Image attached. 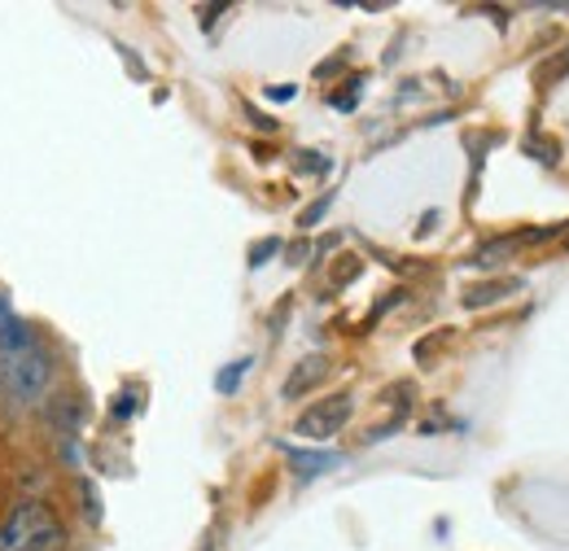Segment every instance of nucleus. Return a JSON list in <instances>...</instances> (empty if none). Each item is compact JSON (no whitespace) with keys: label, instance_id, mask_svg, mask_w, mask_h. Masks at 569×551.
Instances as JSON below:
<instances>
[{"label":"nucleus","instance_id":"obj_1","mask_svg":"<svg viewBox=\"0 0 569 551\" xmlns=\"http://www.w3.org/2000/svg\"><path fill=\"white\" fill-rule=\"evenodd\" d=\"M0 551H67V525L44 499H22L0 521Z\"/></svg>","mask_w":569,"mask_h":551},{"label":"nucleus","instance_id":"obj_3","mask_svg":"<svg viewBox=\"0 0 569 551\" xmlns=\"http://www.w3.org/2000/svg\"><path fill=\"white\" fill-rule=\"evenodd\" d=\"M351 412H356V399L351 394H329V399L311 403L307 412L293 420V433L307 438V442H329V438H338L347 429Z\"/></svg>","mask_w":569,"mask_h":551},{"label":"nucleus","instance_id":"obj_4","mask_svg":"<svg viewBox=\"0 0 569 551\" xmlns=\"http://www.w3.org/2000/svg\"><path fill=\"white\" fill-rule=\"evenodd\" d=\"M325 377H329V359H325V354H307V359L289 372V381H284V399H302V394L316 390Z\"/></svg>","mask_w":569,"mask_h":551},{"label":"nucleus","instance_id":"obj_8","mask_svg":"<svg viewBox=\"0 0 569 551\" xmlns=\"http://www.w3.org/2000/svg\"><path fill=\"white\" fill-rule=\"evenodd\" d=\"M325 207H329V198H325V202H316V207H311L307 214H302V228H311V223H316V219L325 214Z\"/></svg>","mask_w":569,"mask_h":551},{"label":"nucleus","instance_id":"obj_6","mask_svg":"<svg viewBox=\"0 0 569 551\" xmlns=\"http://www.w3.org/2000/svg\"><path fill=\"white\" fill-rule=\"evenodd\" d=\"M512 289H517V280H503V284H478V289H469V293H465V302H469V307L499 302V293H512Z\"/></svg>","mask_w":569,"mask_h":551},{"label":"nucleus","instance_id":"obj_7","mask_svg":"<svg viewBox=\"0 0 569 551\" xmlns=\"http://www.w3.org/2000/svg\"><path fill=\"white\" fill-rule=\"evenodd\" d=\"M246 368H250V359H241V363H228V372H219L214 390H219V394H232V390H237V381L246 377Z\"/></svg>","mask_w":569,"mask_h":551},{"label":"nucleus","instance_id":"obj_2","mask_svg":"<svg viewBox=\"0 0 569 551\" xmlns=\"http://www.w3.org/2000/svg\"><path fill=\"white\" fill-rule=\"evenodd\" d=\"M53 390V359L40 345L4 350L0 354V399L9 408H40Z\"/></svg>","mask_w":569,"mask_h":551},{"label":"nucleus","instance_id":"obj_5","mask_svg":"<svg viewBox=\"0 0 569 551\" xmlns=\"http://www.w3.org/2000/svg\"><path fill=\"white\" fill-rule=\"evenodd\" d=\"M338 460H342V455H329V451H325V455H307V451H293V469H298L302 478H316L320 469H333Z\"/></svg>","mask_w":569,"mask_h":551}]
</instances>
